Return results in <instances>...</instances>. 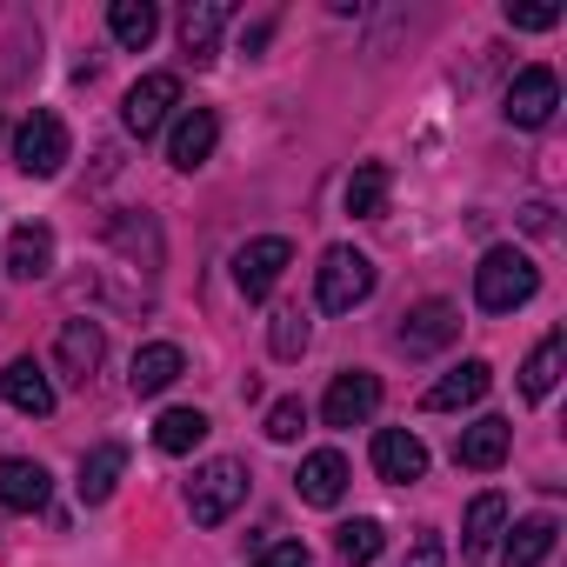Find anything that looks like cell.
I'll return each instance as SVG.
<instances>
[{"mask_svg":"<svg viewBox=\"0 0 567 567\" xmlns=\"http://www.w3.org/2000/svg\"><path fill=\"white\" fill-rule=\"evenodd\" d=\"M540 295V267L520 254V247H487L481 267H474V301L487 315H514Z\"/></svg>","mask_w":567,"mask_h":567,"instance_id":"obj_1","label":"cell"},{"mask_svg":"<svg viewBox=\"0 0 567 567\" xmlns=\"http://www.w3.org/2000/svg\"><path fill=\"white\" fill-rule=\"evenodd\" d=\"M181 368H187V361H181V348H174V341H147V348L134 354V374H127V388H134L141 401H154V394H167V388L181 381Z\"/></svg>","mask_w":567,"mask_h":567,"instance_id":"obj_20","label":"cell"},{"mask_svg":"<svg viewBox=\"0 0 567 567\" xmlns=\"http://www.w3.org/2000/svg\"><path fill=\"white\" fill-rule=\"evenodd\" d=\"M487 388H494V368H487V361H461V368H447V374L421 394V408H427V414H454V408H474Z\"/></svg>","mask_w":567,"mask_h":567,"instance_id":"obj_16","label":"cell"},{"mask_svg":"<svg viewBox=\"0 0 567 567\" xmlns=\"http://www.w3.org/2000/svg\"><path fill=\"white\" fill-rule=\"evenodd\" d=\"M301 427H308V401H301V394H288V401L267 408V441H274V447H295Z\"/></svg>","mask_w":567,"mask_h":567,"instance_id":"obj_30","label":"cell"},{"mask_svg":"<svg viewBox=\"0 0 567 567\" xmlns=\"http://www.w3.org/2000/svg\"><path fill=\"white\" fill-rule=\"evenodd\" d=\"M107 34H114L127 54H141V48L161 34V8H154V0H114V8H107Z\"/></svg>","mask_w":567,"mask_h":567,"instance_id":"obj_24","label":"cell"},{"mask_svg":"<svg viewBox=\"0 0 567 567\" xmlns=\"http://www.w3.org/2000/svg\"><path fill=\"white\" fill-rule=\"evenodd\" d=\"M295 487H301V501H308V507H334V501L348 494V454H334V447L308 454V461H301V474H295Z\"/></svg>","mask_w":567,"mask_h":567,"instance_id":"obj_17","label":"cell"},{"mask_svg":"<svg viewBox=\"0 0 567 567\" xmlns=\"http://www.w3.org/2000/svg\"><path fill=\"white\" fill-rule=\"evenodd\" d=\"M554 540H560L554 514H527V520L507 527V540H501V567H540V560L554 554Z\"/></svg>","mask_w":567,"mask_h":567,"instance_id":"obj_18","label":"cell"},{"mask_svg":"<svg viewBox=\"0 0 567 567\" xmlns=\"http://www.w3.org/2000/svg\"><path fill=\"white\" fill-rule=\"evenodd\" d=\"M461 341V308L454 301H421V308H408V321H401V334H394V348L408 354V361H434L441 348H454Z\"/></svg>","mask_w":567,"mask_h":567,"instance_id":"obj_5","label":"cell"},{"mask_svg":"<svg viewBox=\"0 0 567 567\" xmlns=\"http://www.w3.org/2000/svg\"><path fill=\"white\" fill-rule=\"evenodd\" d=\"M507 28L547 34V28H560V8H554V0H507Z\"/></svg>","mask_w":567,"mask_h":567,"instance_id":"obj_31","label":"cell"},{"mask_svg":"<svg viewBox=\"0 0 567 567\" xmlns=\"http://www.w3.org/2000/svg\"><path fill=\"white\" fill-rule=\"evenodd\" d=\"M381 540H388V534H381V520H368V514L334 527V554H341L348 567H374V560H381Z\"/></svg>","mask_w":567,"mask_h":567,"instance_id":"obj_28","label":"cell"},{"mask_svg":"<svg viewBox=\"0 0 567 567\" xmlns=\"http://www.w3.org/2000/svg\"><path fill=\"white\" fill-rule=\"evenodd\" d=\"M101 361H107L101 321H61V334H54V368H61L74 388H87V381L101 374Z\"/></svg>","mask_w":567,"mask_h":567,"instance_id":"obj_10","label":"cell"},{"mask_svg":"<svg viewBox=\"0 0 567 567\" xmlns=\"http://www.w3.org/2000/svg\"><path fill=\"white\" fill-rule=\"evenodd\" d=\"M501 534H507V501H501V494H474V507H467V520H461V554L481 560V554L501 547Z\"/></svg>","mask_w":567,"mask_h":567,"instance_id":"obj_21","label":"cell"},{"mask_svg":"<svg viewBox=\"0 0 567 567\" xmlns=\"http://www.w3.org/2000/svg\"><path fill=\"white\" fill-rule=\"evenodd\" d=\"M234 21V8L227 0H194V8L181 14V48L194 54V61H214L220 54V28Z\"/></svg>","mask_w":567,"mask_h":567,"instance_id":"obj_22","label":"cell"},{"mask_svg":"<svg viewBox=\"0 0 567 567\" xmlns=\"http://www.w3.org/2000/svg\"><path fill=\"white\" fill-rule=\"evenodd\" d=\"M254 567H308V547H301V540H274Z\"/></svg>","mask_w":567,"mask_h":567,"instance_id":"obj_33","label":"cell"},{"mask_svg":"<svg viewBox=\"0 0 567 567\" xmlns=\"http://www.w3.org/2000/svg\"><path fill=\"white\" fill-rule=\"evenodd\" d=\"M207 441V414L200 408H167L161 421H154V447L161 454H194Z\"/></svg>","mask_w":567,"mask_h":567,"instance_id":"obj_27","label":"cell"},{"mask_svg":"<svg viewBox=\"0 0 567 567\" xmlns=\"http://www.w3.org/2000/svg\"><path fill=\"white\" fill-rule=\"evenodd\" d=\"M374 408H381V374L348 368V374H334V381H328V401H321L328 427H368V421H374Z\"/></svg>","mask_w":567,"mask_h":567,"instance_id":"obj_9","label":"cell"},{"mask_svg":"<svg viewBox=\"0 0 567 567\" xmlns=\"http://www.w3.org/2000/svg\"><path fill=\"white\" fill-rule=\"evenodd\" d=\"M68 121L61 114H48V107H34L21 127H14V167L21 174H34V181H54L61 167H68Z\"/></svg>","mask_w":567,"mask_h":567,"instance_id":"obj_3","label":"cell"},{"mask_svg":"<svg viewBox=\"0 0 567 567\" xmlns=\"http://www.w3.org/2000/svg\"><path fill=\"white\" fill-rule=\"evenodd\" d=\"M507 447H514V427H507L501 414H481L474 427H461V441H454V467H467V474H494V467L507 461Z\"/></svg>","mask_w":567,"mask_h":567,"instance_id":"obj_13","label":"cell"},{"mask_svg":"<svg viewBox=\"0 0 567 567\" xmlns=\"http://www.w3.org/2000/svg\"><path fill=\"white\" fill-rule=\"evenodd\" d=\"M214 147H220V114H214V107H187V114L174 121V134H167V161H174L181 174L207 167Z\"/></svg>","mask_w":567,"mask_h":567,"instance_id":"obj_11","label":"cell"},{"mask_svg":"<svg viewBox=\"0 0 567 567\" xmlns=\"http://www.w3.org/2000/svg\"><path fill=\"white\" fill-rule=\"evenodd\" d=\"M174 107H181V81H174V74H141V81L127 87V101H121V127H127L134 141H147V134L167 127Z\"/></svg>","mask_w":567,"mask_h":567,"instance_id":"obj_7","label":"cell"},{"mask_svg":"<svg viewBox=\"0 0 567 567\" xmlns=\"http://www.w3.org/2000/svg\"><path fill=\"white\" fill-rule=\"evenodd\" d=\"M288 267H295V247L280 240V234H260V240H247V247L234 254V288H240L247 301H267Z\"/></svg>","mask_w":567,"mask_h":567,"instance_id":"obj_6","label":"cell"},{"mask_svg":"<svg viewBox=\"0 0 567 567\" xmlns=\"http://www.w3.org/2000/svg\"><path fill=\"white\" fill-rule=\"evenodd\" d=\"M560 361H567V334L554 328V334H540V341H534V354L520 361V394H527V401H547V394H554V381H560Z\"/></svg>","mask_w":567,"mask_h":567,"instance_id":"obj_23","label":"cell"},{"mask_svg":"<svg viewBox=\"0 0 567 567\" xmlns=\"http://www.w3.org/2000/svg\"><path fill=\"white\" fill-rule=\"evenodd\" d=\"M368 295H374V260L361 247H328L321 254V274H315V301L328 315H354Z\"/></svg>","mask_w":567,"mask_h":567,"instance_id":"obj_2","label":"cell"},{"mask_svg":"<svg viewBox=\"0 0 567 567\" xmlns=\"http://www.w3.org/2000/svg\"><path fill=\"white\" fill-rule=\"evenodd\" d=\"M308 341H315V328H308L301 308H280V315L267 321V348H274V361H301Z\"/></svg>","mask_w":567,"mask_h":567,"instance_id":"obj_29","label":"cell"},{"mask_svg":"<svg viewBox=\"0 0 567 567\" xmlns=\"http://www.w3.org/2000/svg\"><path fill=\"white\" fill-rule=\"evenodd\" d=\"M8 274H14V280H48V274H54V227H41V220L14 227V240H8Z\"/></svg>","mask_w":567,"mask_h":567,"instance_id":"obj_19","label":"cell"},{"mask_svg":"<svg viewBox=\"0 0 567 567\" xmlns=\"http://www.w3.org/2000/svg\"><path fill=\"white\" fill-rule=\"evenodd\" d=\"M554 107H560V74L554 68H520L514 81H507V121L514 127H547L554 121Z\"/></svg>","mask_w":567,"mask_h":567,"instance_id":"obj_8","label":"cell"},{"mask_svg":"<svg viewBox=\"0 0 567 567\" xmlns=\"http://www.w3.org/2000/svg\"><path fill=\"white\" fill-rule=\"evenodd\" d=\"M240 501H247V467H240V461H207V467L187 481V514H194V527H220Z\"/></svg>","mask_w":567,"mask_h":567,"instance_id":"obj_4","label":"cell"},{"mask_svg":"<svg viewBox=\"0 0 567 567\" xmlns=\"http://www.w3.org/2000/svg\"><path fill=\"white\" fill-rule=\"evenodd\" d=\"M388 187H394L388 161H368V167H354V174H348V214H354V220H374V214L388 207Z\"/></svg>","mask_w":567,"mask_h":567,"instance_id":"obj_26","label":"cell"},{"mask_svg":"<svg viewBox=\"0 0 567 567\" xmlns=\"http://www.w3.org/2000/svg\"><path fill=\"white\" fill-rule=\"evenodd\" d=\"M48 494H54V481H48V467H41V461L0 454V507H8V514H41V507H48Z\"/></svg>","mask_w":567,"mask_h":567,"instance_id":"obj_15","label":"cell"},{"mask_svg":"<svg viewBox=\"0 0 567 567\" xmlns=\"http://www.w3.org/2000/svg\"><path fill=\"white\" fill-rule=\"evenodd\" d=\"M121 474H127V447H114V441H107V447L81 454V481H74V487H81V501H87V507H101V501L121 487Z\"/></svg>","mask_w":567,"mask_h":567,"instance_id":"obj_25","label":"cell"},{"mask_svg":"<svg viewBox=\"0 0 567 567\" xmlns=\"http://www.w3.org/2000/svg\"><path fill=\"white\" fill-rule=\"evenodd\" d=\"M0 401H8L14 414H34V421H48V414H54V381H48V368H41L34 354L8 361V368H0Z\"/></svg>","mask_w":567,"mask_h":567,"instance_id":"obj_12","label":"cell"},{"mask_svg":"<svg viewBox=\"0 0 567 567\" xmlns=\"http://www.w3.org/2000/svg\"><path fill=\"white\" fill-rule=\"evenodd\" d=\"M401 567H447V547H441V534L434 527H421L414 534V547H408V560Z\"/></svg>","mask_w":567,"mask_h":567,"instance_id":"obj_32","label":"cell"},{"mask_svg":"<svg viewBox=\"0 0 567 567\" xmlns=\"http://www.w3.org/2000/svg\"><path fill=\"white\" fill-rule=\"evenodd\" d=\"M374 474L394 481V487H414V481L427 474L421 434H414V427H381V434H374Z\"/></svg>","mask_w":567,"mask_h":567,"instance_id":"obj_14","label":"cell"}]
</instances>
